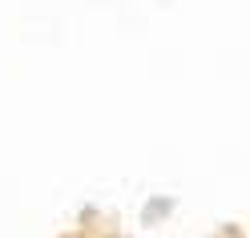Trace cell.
<instances>
[{
	"label": "cell",
	"mask_w": 250,
	"mask_h": 238,
	"mask_svg": "<svg viewBox=\"0 0 250 238\" xmlns=\"http://www.w3.org/2000/svg\"><path fill=\"white\" fill-rule=\"evenodd\" d=\"M117 238H121V234H117Z\"/></svg>",
	"instance_id": "obj_1"
}]
</instances>
